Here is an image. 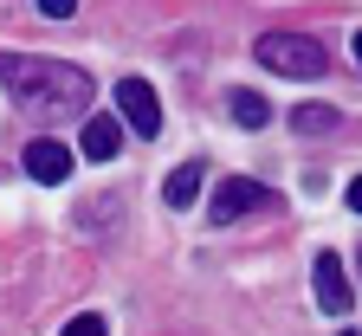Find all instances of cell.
I'll return each mask as SVG.
<instances>
[{"label": "cell", "mask_w": 362, "mask_h": 336, "mask_svg": "<svg viewBox=\"0 0 362 336\" xmlns=\"http://www.w3.org/2000/svg\"><path fill=\"white\" fill-rule=\"evenodd\" d=\"M0 91H7L26 117L65 123V117H84V104H90V71L59 65V59H13V52H0Z\"/></svg>", "instance_id": "1"}, {"label": "cell", "mask_w": 362, "mask_h": 336, "mask_svg": "<svg viewBox=\"0 0 362 336\" xmlns=\"http://www.w3.org/2000/svg\"><path fill=\"white\" fill-rule=\"evenodd\" d=\"M252 52H259L265 71H285V78H324L330 71V52L317 39H304V33H265Z\"/></svg>", "instance_id": "2"}, {"label": "cell", "mask_w": 362, "mask_h": 336, "mask_svg": "<svg viewBox=\"0 0 362 336\" xmlns=\"http://www.w3.org/2000/svg\"><path fill=\"white\" fill-rule=\"evenodd\" d=\"M259 207H272V187H259V181H246V175H226V181L214 187V201H207V220H214V226H233V220H246V214H259Z\"/></svg>", "instance_id": "3"}, {"label": "cell", "mask_w": 362, "mask_h": 336, "mask_svg": "<svg viewBox=\"0 0 362 336\" xmlns=\"http://www.w3.org/2000/svg\"><path fill=\"white\" fill-rule=\"evenodd\" d=\"M117 110H123V123L143 136V142L162 136V104H156V91L143 78H117Z\"/></svg>", "instance_id": "4"}, {"label": "cell", "mask_w": 362, "mask_h": 336, "mask_svg": "<svg viewBox=\"0 0 362 336\" xmlns=\"http://www.w3.org/2000/svg\"><path fill=\"white\" fill-rule=\"evenodd\" d=\"M310 278H317V311L324 317H349V304H356V284H349V272H343V259L337 253H317V265H310Z\"/></svg>", "instance_id": "5"}, {"label": "cell", "mask_w": 362, "mask_h": 336, "mask_svg": "<svg viewBox=\"0 0 362 336\" xmlns=\"http://www.w3.org/2000/svg\"><path fill=\"white\" fill-rule=\"evenodd\" d=\"M20 168H26L33 181H45V187H59V181L71 175V149H65L59 136H33L26 156H20Z\"/></svg>", "instance_id": "6"}, {"label": "cell", "mask_w": 362, "mask_h": 336, "mask_svg": "<svg viewBox=\"0 0 362 336\" xmlns=\"http://www.w3.org/2000/svg\"><path fill=\"white\" fill-rule=\"evenodd\" d=\"M78 149H84V162H110V156L123 149V123H117V117H84Z\"/></svg>", "instance_id": "7"}, {"label": "cell", "mask_w": 362, "mask_h": 336, "mask_svg": "<svg viewBox=\"0 0 362 336\" xmlns=\"http://www.w3.org/2000/svg\"><path fill=\"white\" fill-rule=\"evenodd\" d=\"M201 175H207V162H181V168L162 181V201H168L175 214H188V207L201 201Z\"/></svg>", "instance_id": "8"}, {"label": "cell", "mask_w": 362, "mask_h": 336, "mask_svg": "<svg viewBox=\"0 0 362 336\" xmlns=\"http://www.w3.org/2000/svg\"><path fill=\"white\" fill-rule=\"evenodd\" d=\"M226 110H233L240 129H265V123H272V104L259 98V91H233V98H226Z\"/></svg>", "instance_id": "9"}, {"label": "cell", "mask_w": 362, "mask_h": 336, "mask_svg": "<svg viewBox=\"0 0 362 336\" xmlns=\"http://www.w3.org/2000/svg\"><path fill=\"white\" fill-rule=\"evenodd\" d=\"M291 129L298 136H324V129H337V110L330 104H298L291 110Z\"/></svg>", "instance_id": "10"}, {"label": "cell", "mask_w": 362, "mask_h": 336, "mask_svg": "<svg viewBox=\"0 0 362 336\" xmlns=\"http://www.w3.org/2000/svg\"><path fill=\"white\" fill-rule=\"evenodd\" d=\"M65 336H110V323L84 311V317H71V323H65Z\"/></svg>", "instance_id": "11"}, {"label": "cell", "mask_w": 362, "mask_h": 336, "mask_svg": "<svg viewBox=\"0 0 362 336\" xmlns=\"http://www.w3.org/2000/svg\"><path fill=\"white\" fill-rule=\"evenodd\" d=\"M343 201H349V214H362V175L349 181V195H343Z\"/></svg>", "instance_id": "12"}, {"label": "cell", "mask_w": 362, "mask_h": 336, "mask_svg": "<svg viewBox=\"0 0 362 336\" xmlns=\"http://www.w3.org/2000/svg\"><path fill=\"white\" fill-rule=\"evenodd\" d=\"M356 65H362V33H356Z\"/></svg>", "instance_id": "13"}, {"label": "cell", "mask_w": 362, "mask_h": 336, "mask_svg": "<svg viewBox=\"0 0 362 336\" xmlns=\"http://www.w3.org/2000/svg\"><path fill=\"white\" fill-rule=\"evenodd\" d=\"M337 336H356V330H337Z\"/></svg>", "instance_id": "14"}, {"label": "cell", "mask_w": 362, "mask_h": 336, "mask_svg": "<svg viewBox=\"0 0 362 336\" xmlns=\"http://www.w3.org/2000/svg\"><path fill=\"white\" fill-rule=\"evenodd\" d=\"M356 265H362V259H356Z\"/></svg>", "instance_id": "15"}]
</instances>
